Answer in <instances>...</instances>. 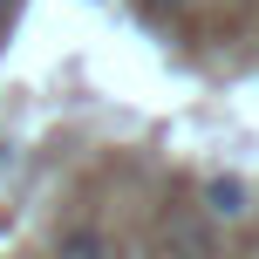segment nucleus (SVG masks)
<instances>
[{"mask_svg": "<svg viewBox=\"0 0 259 259\" xmlns=\"http://www.w3.org/2000/svg\"><path fill=\"white\" fill-rule=\"evenodd\" d=\"M170 252H178V259H205V252H211L205 225H198L191 211H184V219H170Z\"/></svg>", "mask_w": 259, "mask_h": 259, "instance_id": "f03ea898", "label": "nucleus"}, {"mask_svg": "<svg viewBox=\"0 0 259 259\" xmlns=\"http://www.w3.org/2000/svg\"><path fill=\"white\" fill-rule=\"evenodd\" d=\"M143 7H157V14H178V7H191V0H143Z\"/></svg>", "mask_w": 259, "mask_h": 259, "instance_id": "20e7f679", "label": "nucleus"}, {"mask_svg": "<svg viewBox=\"0 0 259 259\" xmlns=\"http://www.w3.org/2000/svg\"><path fill=\"white\" fill-rule=\"evenodd\" d=\"M246 205H252V191L239 178H211L205 184V211H211V219H246Z\"/></svg>", "mask_w": 259, "mask_h": 259, "instance_id": "f257e3e1", "label": "nucleus"}, {"mask_svg": "<svg viewBox=\"0 0 259 259\" xmlns=\"http://www.w3.org/2000/svg\"><path fill=\"white\" fill-rule=\"evenodd\" d=\"M55 259H103V232H89V225L62 232V246H55Z\"/></svg>", "mask_w": 259, "mask_h": 259, "instance_id": "7ed1b4c3", "label": "nucleus"}, {"mask_svg": "<svg viewBox=\"0 0 259 259\" xmlns=\"http://www.w3.org/2000/svg\"><path fill=\"white\" fill-rule=\"evenodd\" d=\"M7 14H14V0H0V21H7Z\"/></svg>", "mask_w": 259, "mask_h": 259, "instance_id": "39448f33", "label": "nucleus"}]
</instances>
